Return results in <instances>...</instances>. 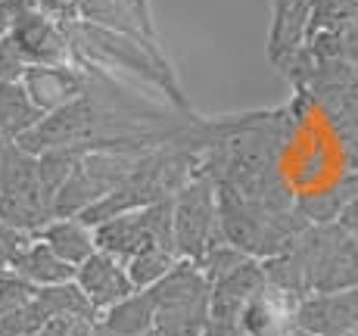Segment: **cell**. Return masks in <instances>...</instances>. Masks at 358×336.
Segmentation results:
<instances>
[{
    "instance_id": "7a4b0ae2",
    "label": "cell",
    "mask_w": 358,
    "mask_h": 336,
    "mask_svg": "<svg viewBox=\"0 0 358 336\" xmlns=\"http://www.w3.org/2000/svg\"><path fill=\"white\" fill-rule=\"evenodd\" d=\"M50 218V200L38 181V162L10 143L0 162V221L25 234H38Z\"/></svg>"
},
{
    "instance_id": "3957f363",
    "label": "cell",
    "mask_w": 358,
    "mask_h": 336,
    "mask_svg": "<svg viewBox=\"0 0 358 336\" xmlns=\"http://www.w3.org/2000/svg\"><path fill=\"white\" fill-rule=\"evenodd\" d=\"M171 234H175V256L187 262H199L215 237H222L215 187L209 177H190L171 196Z\"/></svg>"
},
{
    "instance_id": "d6986e66",
    "label": "cell",
    "mask_w": 358,
    "mask_h": 336,
    "mask_svg": "<svg viewBox=\"0 0 358 336\" xmlns=\"http://www.w3.org/2000/svg\"><path fill=\"white\" fill-rule=\"evenodd\" d=\"M31 6V0H0V38H6L13 31V25L19 22V16L29 13Z\"/></svg>"
},
{
    "instance_id": "277c9868",
    "label": "cell",
    "mask_w": 358,
    "mask_h": 336,
    "mask_svg": "<svg viewBox=\"0 0 358 336\" xmlns=\"http://www.w3.org/2000/svg\"><path fill=\"white\" fill-rule=\"evenodd\" d=\"M100 112L94 106L91 97H75L63 103V106L44 112V119L31 128L29 134H22L16 140L19 149H25L29 156L47 153V149H59V147H75V143H87L97 140V125H100Z\"/></svg>"
},
{
    "instance_id": "e0dca14e",
    "label": "cell",
    "mask_w": 358,
    "mask_h": 336,
    "mask_svg": "<svg viewBox=\"0 0 358 336\" xmlns=\"http://www.w3.org/2000/svg\"><path fill=\"white\" fill-rule=\"evenodd\" d=\"M25 68V57L19 53V47L13 44V38H0V85H10V81H22Z\"/></svg>"
},
{
    "instance_id": "ac0fdd59",
    "label": "cell",
    "mask_w": 358,
    "mask_h": 336,
    "mask_svg": "<svg viewBox=\"0 0 358 336\" xmlns=\"http://www.w3.org/2000/svg\"><path fill=\"white\" fill-rule=\"evenodd\" d=\"M34 10H38L41 16L53 19L57 25H63V22H72V19H78L81 0H34Z\"/></svg>"
},
{
    "instance_id": "4fadbf2b",
    "label": "cell",
    "mask_w": 358,
    "mask_h": 336,
    "mask_svg": "<svg viewBox=\"0 0 358 336\" xmlns=\"http://www.w3.org/2000/svg\"><path fill=\"white\" fill-rule=\"evenodd\" d=\"M34 237L44 240V243L50 246L66 265H72V268H78V265L97 249L94 231L87 228V224H81L78 218H50Z\"/></svg>"
},
{
    "instance_id": "6da1fadb",
    "label": "cell",
    "mask_w": 358,
    "mask_h": 336,
    "mask_svg": "<svg viewBox=\"0 0 358 336\" xmlns=\"http://www.w3.org/2000/svg\"><path fill=\"white\" fill-rule=\"evenodd\" d=\"M137 162V156L115 149V143L97 140V147H91L78 159V166L72 168V175L63 181V187L53 193L50 200V215L53 218H75L94 205L100 196H106L115 184L131 171Z\"/></svg>"
},
{
    "instance_id": "9a60e30c",
    "label": "cell",
    "mask_w": 358,
    "mask_h": 336,
    "mask_svg": "<svg viewBox=\"0 0 358 336\" xmlns=\"http://www.w3.org/2000/svg\"><path fill=\"white\" fill-rule=\"evenodd\" d=\"M34 302L41 305V312L47 314V318H69V321H91L94 308L91 302L85 299V293L75 286V280H69V284H57V286H41L38 293H34Z\"/></svg>"
},
{
    "instance_id": "30bf717a",
    "label": "cell",
    "mask_w": 358,
    "mask_h": 336,
    "mask_svg": "<svg viewBox=\"0 0 358 336\" xmlns=\"http://www.w3.org/2000/svg\"><path fill=\"white\" fill-rule=\"evenodd\" d=\"M22 85L41 112H50V109L63 106V103L85 94L81 72L69 68L66 63L63 66H29L22 75Z\"/></svg>"
},
{
    "instance_id": "ffe728a7",
    "label": "cell",
    "mask_w": 358,
    "mask_h": 336,
    "mask_svg": "<svg viewBox=\"0 0 358 336\" xmlns=\"http://www.w3.org/2000/svg\"><path fill=\"white\" fill-rule=\"evenodd\" d=\"M31 3H34V0H31Z\"/></svg>"
},
{
    "instance_id": "ba28073f",
    "label": "cell",
    "mask_w": 358,
    "mask_h": 336,
    "mask_svg": "<svg viewBox=\"0 0 358 336\" xmlns=\"http://www.w3.org/2000/svg\"><path fill=\"white\" fill-rule=\"evenodd\" d=\"M6 38H13V44L19 47V53L25 57L29 66H63L69 57L63 29L53 19L41 16L34 6L19 16V22L13 25V31Z\"/></svg>"
},
{
    "instance_id": "8992f818",
    "label": "cell",
    "mask_w": 358,
    "mask_h": 336,
    "mask_svg": "<svg viewBox=\"0 0 358 336\" xmlns=\"http://www.w3.org/2000/svg\"><path fill=\"white\" fill-rule=\"evenodd\" d=\"M296 302L293 293L268 284L259 286L240 308L234 330L237 336H293L296 333Z\"/></svg>"
},
{
    "instance_id": "52a82bcc",
    "label": "cell",
    "mask_w": 358,
    "mask_h": 336,
    "mask_svg": "<svg viewBox=\"0 0 358 336\" xmlns=\"http://www.w3.org/2000/svg\"><path fill=\"white\" fill-rule=\"evenodd\" d=\"M75 286L85 293V299L91 302L94 312H103V308L115 305L119 299H125L128 293H134L128 280V271L119 258H113L109 252L94 249L85 262L75 268Z\"/></svg>"
},
{
    "instance_id": "7c38bea8",
    "label": "cell",
    "mask_w": 358,
    "mask_h": 336,
    "mask_svg": "<svg viewBox=\"0 0 358 336\" xmlns=\"http://www.w3.org/2000/svg\"><path fill=\"white\" fill-rule=\"evenodd\" d=\"M10 271H16L22 280H29L31 286H57V284H69V280L75 277V268L72 265H66L63 258L57 256V252L50 249V246L44 243V240L34 237L29 246H25L22 252H19V258L10 265Z\"/></svg>"
},
{
    "instance_id": "9c48e42d",
    "label": "cell",
    "mask_w": 358,
    "mask_h": 336,
    "mask_svg": "<svg viewBox=\"0 0 358 336\" xmlns=\"http://www.w3.org/2000/svg\"><path fill=\"white\" fill-rule=\"evenodd\" d=\"M259 286H265V271H262L256 258H246L240 268H234L222 280H215L209 286V324L234 330V321H237L240 308H243V302Z\"/></svg>"
},
{
    "instance_id": "8fae6325",
    "label": "cell",
    "mask_w": 358,
    "mask_h": 336,
    "mask_svg": "<svg viewBox=\"0 0 358 336\" xmlns=\"http://www.w3.org/2000/svg\"><path fill=\"white\" fill-rule=\"evenodd\" d=\"M156 318L153 296L147 290H134L115 305L103 308L94 321V336H150Z\"/></svg>"
},
{
    "instance_id": "5bb4252c",
    "label": "cell",
    "mask_w": 358,
    "mask_h": 336,
    "mask_svg": "<svg viewBox=\"0 0 358 336\" xmlns=\"http://www.w3.org/2000/svg\"><path fill=\"white\" fill-rule=\"evenodd\" d=\"M44 119L34 100L29 97L22 81H10V85H0V134L6 140L16 143L22 134H29L38 122Z\"/></svg>"
},
{
    "instance_id": "2e32d148",
    "label": "cell",
    "mask_w": 358,
    "mask_h": 336,
    "mask_svg": "<svg viewBox=\"0 0 358 336\" xmlns=\"http://www.w3.org/2000/svg\"><path fill=\"white\" fill-rule=\"evenodd\" d=\"M178 256L171 249H162V246H153V249H143L137 252L134 258H128L125 262V271H128V280L134 290H150L153 284H159V280L175 268Z\"/></svg>"
},
{
    "instance_id": "5b68a950",
    "label": "cell",
    "mask_w": 358,
    "mask_h": 336,
    "mask_svg": "<svg viewBox=\"0 0 358 336\" xmlns=\"http://www.w3.org/2000/svg\"><path fill=\"white\" fill-rule=\"evenodd\" d=\"M296 330L308 336H358V286L308 293L296 302Z\"/></svg>"
}]
</instances>
